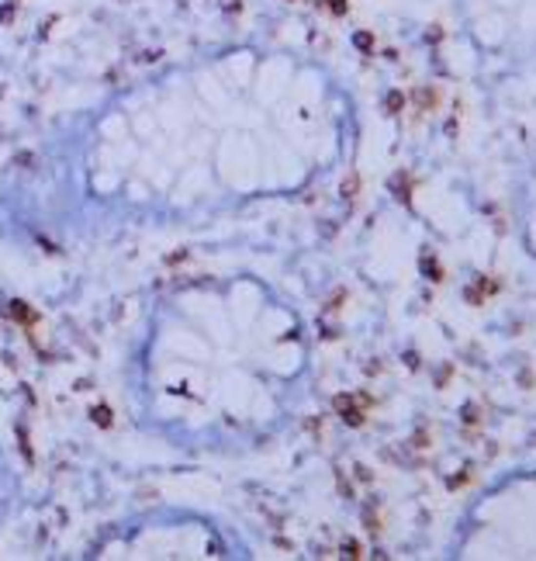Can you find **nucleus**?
I'll use <instances>...</instances> for the list:
<instances>
[{
  "label": "nucleus",
  "mask_w": 536,
  "mask_h": 561,
  "mask_svg": "<svg viewBox=\"0 0 536 561\" xmlns=\"http://www.w3.org/2000/svg\"><path fill=\"white\" fill-rule=\"evenodd\" d=\"M308 107H280L232 59L107 101L0 173V236L73 246L114 232L194 229L298 191Z\"/></svg>",
  "instance_id": "1"
},
{
  "label": "nucleus",
  "mask_w": 536,
  "mask_h": 561,
  "mask_svg": "<svg viewBox=\"0 0 536 561\" xmlns=\"http://www.w3.org/2000/svg\"><path fill=\"white\" fill-rule=\"evenodd\" d=\"M304 329L256 274L166 284L125 353V409L139 433L187 457H239L287 419Z\"/></svg>",
  "instance_id": "2"
},
{
  "label": "nucleus",
  "mask_w": 536,
  "mask_h": 561,
  "mask_svg": "<svg viewBox=\"0 0 536 561\" xmlns=\"http://www.w3.org/2000/svg\"><path fill=\"white\" fill-rule=\"evenodd\" d=\"M87 558H249L232 523L194 506H149L107 523Z\"/></svg>",
  "instance_id": "3"
},
{
  "label": "nucleus",
  "mask_w": 536,
  "mask_h": 561,
  "mask_svg": "<svg viewBox=\"0 0 536 561\" xmlns=\"http://www.w3.org/2000/svg\"><path fill=\"white\" fill-rule=\"evenodd\" d=\"M14 499H18V475H14L11 454L4 451V443H0V527L7 523V516L14 509Z\"/></svg>",
  "instance_id": "4"
}]
</instances>
